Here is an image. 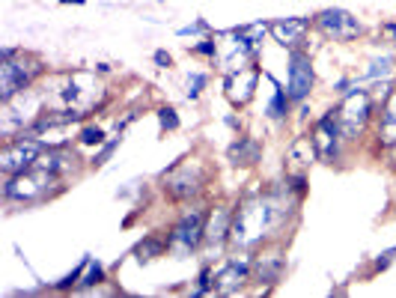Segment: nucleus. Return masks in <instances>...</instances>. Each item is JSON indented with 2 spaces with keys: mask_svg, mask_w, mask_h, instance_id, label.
Returning <instances> with one entry per match:
<instances>
[{
  "mask_svg": "<svg viewBox=\"0 0 396 298\" xmlns=\"http://www.w3.org/2000/svg\"><path fill=\"white\" fill-rule=\"evenodd\" d=\"M63 182L66 179L51 173L45 167H30L18 176H6L3 182V200L9 203H39L48 200V197L63 191Z\"/></svg>",
  "mask_w": 396,
  "mask_h": 298,
  "instance_id": "f03ea898",
  "label": "nucleus"
},
{
  "mask_svg": "<svg viewBox=\"0 0 396 298\" xmlns=\"http://www.w3.org/2000/svg\"><path fill=\"white\" fill-rule=\"evenodd\" d=\"M120 143H122V138L104 140L102 147H98V152H96V156H93V161H89V164H93V167H104L107 161H111V156H113V152H116V147H120Z\"/></svg>",
  "mask_w": 396,
  "mask_h": 298,
  "instance_id": "4be33fe9",
  "label": "nucleus"
},
{
  "mask_svg": "<svg viewBox=\"0 0 396 298\" xmlns=\"http://www.w3.org/2000/svg\"><path fill=\"white\" fill-rule=\"evenodd\" d=\"M45 75V60L24 48L0 51V102L15 98L21 89L33 87L36 78Z\"/></svg>",
  "mask_w": 396,
  "mask_h": 298,
  "instance_id": "f257e3e1",
  "label": "nucleus"
},
{
  "mask_svg": "<svg viewBox=\"0 0 396 298\" xmlns=\"http://www.w3.org/2000/svg\"><path fill=\"white\" fill-rule=\"evenodd\" d=\"M232 33H239V36H245V39L254 45V48H259V42L265 39V33H268V21H254V24H239V27H232Z\"/></svg>",
  "mask_w": 396,
  "mask_h": 298,
  "instance_id": "412c9836",
  "label": "nucleus"
},
{
  "mask_svg": "<svg viewBox=\"0 0 396 298\" xmlns=\"http://www.w3.org/2000/svg\"><path fill=\"white\" fill-rule=\"evenodd\" d=\"M42 149L45 143L39 138H33V134H18V138L6 140L3 149H0V170H3V176H18L24 170L36 167Z\"/></svg>",
  "mask_w": 396,
  "mask_h": 298,
  "instance_id": "20e7f679",
  "label": "nucleus"
},
{
  "mask_svg": "<svg viewBox=\"0 0 396 298\" xmlns=\"http://www.w3.org/2000/svg\"><path fill=\"white\" fill-rule=\"evenodd\" d=\"M319 161V152H316V143L307 134H298L292 138V143L286 147V158H283V167H286V176H307L310 167Z\"/></svg>",
  "mask_w": 396,
  "mask_h": 298,
  "instance_id": "f8f14e48",
  "label": "nucleus"
},
{
  "mask_svg": "<svg viewBox=\"0 0 396 298\" xmlns=\"http://www.w3.org/2000/svg\"><path fill=\"white\" fill-rule=\"evenodd\" d=\"M194 33H212L209 21H206V18H200V21H194L191 27H182V30H179V36H194Z\"/></svg>",
  "mask_w": 396,
  "mask_h": 298,
  "instance_id": "bb28decb",
  "label": "nucleus"
},
{
  "mask_svg": "<svg viewBox=\"0 0 396 298\" xmlns=\"http://www.w3.org/2000/svg\"><path fill=\"white\" fill-rule=\"evenodd\" d=\"M313 84H316V72H313V60L304 48H292L289 51V84H286V93H289L292 102H304L310 96Z\"/></svg>",
  "mask_w": 396,
  "mask_h": 298,
  "instance_id": "9d476101",
  "label": "nucleus"
},
{
  "mask_svg": "<svg viewBox=\"0 0 396 298\" xmlns=\"http://www.w3.org/2000/svg\"><path fill=\"white\" fill-rule=\"evenodd\" d=\"M259 75H263V69H259L256 63H250V66L239 69V72H227V78H223V93H227L230 105L245 107L250 98L256 96Z\"/></svg>",
  "mask_w": 396,
  "mask_h": 298,
  "instance_id": "9b49d317",
  "label": "nucleus"
},
{
  "mask_svg": "<svg viewBox=\"0 0 396 298\" xmlns=\"http://www.w3.org/2000/svg\"><path fill=\"white\" fill-rule=\"evenodd\" d=\"M313 27L325 36V39L334 42H352L364 33V24L349 12V9H322V12L313 15Z\"/></svg>",
  "mask_w": 396,
  "mask_h": 298,
  "instance_id": "0eeeda50",
  "label": "nucleus"
},
{
  "mask_svg": "<svg viewBox=\"0 0 396 298\" xmlns=\"http://www.w3.org/2000/svg\"><path fill=\"white\" fill-rule=\"evenodd\" d=\"M158 123H161V131H176L179 129V114H176V107H158Z\"/></svg>",
  "mask_w": 396,
  "mask_h": 298,
  "instance_id": "b1692460",
  "label": "nucleus"
},
{
  "mask_svg": "<svg viewBox=\"0 0 396 298\" xmlns=\"http://www.w3.org/2000/svg\"><path fill=\"white\" fill-rule=\"evenodd\" d=\"M170 248V242L164 239H158V236H143V242L138 248H134V257H138V263H149V259H155L161 257L164 251Z\"/></svg>",
  "mask_w": 396,
  "mask_h": 298,
  "instance_id": "a211bd4d",
  "label": "nucleus"
},
{
  "mask_svg": "<svg viewBox=\"0 0 396 298\" xmlns=\"http://www.w3.org/2000/svg\"><path fill=\"white\" fill-rule=\"evenodd\" d=\"M152 60H155V66H158V69H173V54H167L164 48L155 51V57H152Z\"/></svg>",
  "mask_w": 396,
  "mask_h": 298,
  "instance_id": "c85d7f7f",
  "label": "nucleus"
},
{
  "mask_svg": "<svg viewBox=\"0 0 396 298\" xmlns=\"http://www.w3.org/2000/svg\"><path fill=\"white\" fill-rule=\"evenodd\" d=\"M313 27V18H301V15H292V18H277V21H268V33H272L274 42H280L283 48H301L304 36Z\"/></svg>",
  "mask_w": 396,
  "mask_h": 298,
  "instance_id": "ddd939ff",
  "label": "nucleus"
},
{
  "mask_svg": "<svg viewBox=\"0 0 396 298\" xmlns=\"http://www.w3.org/2000/svg\"><path fill=\"white\" fill-rule=\"evenodd\" d=\"M396 143V87L384 96L382 105V123H379V147L390 149Z\"/></svg>",
  "mask_w": 396,
  "mask_h": 298,
  "instance_id": "f3484780",
  "label": "nucleus"
},
{
  "mask_svg": "<svg viewBox=\"0 0 396 298\" xmlns=\"http://www.w3.org/2000/svg\"><path fill=\"white\" fill-rule=\"evenodd\" d=\"M191 54H197V57H209V60H214L221 54V45L214 42V39H200L197 45H191Z\"/></svg>",
  "mask_w": 396,
  "mask_h": 298,
  "instance_id": "393cba45",
  "label": "nucleus"
},
{
  "mask_svg": "<svg viewBox=\"0 0 396 298\" xmlns=\"http://www.w3.org/2000/svg\"><path fill=\"white\" fill-rule=\"evenodd\" d=\"M283 268H286V257H283V248L280 245L263 248L254 257V277H256L259 284L274 286L283 277Z\"/></svg>",
  "mask_w": 396,
  "mask_h": 298,
  "instance_id": "4468645a",
  "label": "nucleus"
},
{
  "mask_svg": "<svg viewBox=\"0 0 396 298\" xmlns=\"http://www.w3.org/2000/svg\"><path fill=\"white\" fill-rule=\"evenodd\" d=\"M250 277H254V259L239 257V251H236V257H230L218 272H212V290L221 292V295L239 292Z\"/></svg>",
  "mask_w": 396,
  "mask_h": 298,
  "instance_id": "1a4fd4ad",
  "label": "nucleus"
},
{
  "mask_svg": "<svg viewBox=\"0 0 396 298\" xmlns=\"http://www.w3.org/2000/svg\"><path fill=\"white\" fill-rule=\"evenodd\" d=\"M209 84V75H203V72H194L191 78H188V98H197L200 96V89Z\"/></svg>",
  "mask_w": 396,
  "mask_h": 298,
  "instance_id": "a878e982",
  "label": "nucleus"
},
{
  "mask_svg": "<svg viewBox=\"0 0 396 298\" xmlns=\"http://www.w3.org/2000/svg\"><path fill=\"white\" fill-rule=\"evenodd\" d=\"M230 227H232V209L218 203L206 218V245L221 248L223 242H230Z\"/></svg>",
  "mask_w": 396,
  "mask_h": 298,
  "instance_id": "2eb2a0df",
  "label": "nucleus"
},
{
  "mask_svg": "<svg viewBox=\"0 0 396 298\" xmlns=\"http://www.w3.org/2000/svg\"><path fill=\"white\" fill-rule=\"evenodd\" d=\"M313 143H316V152H319V161H325V164H334L340 158V143H343V125H340V111L337 107H331L328 114H322L316 125H313L310 131Z\"/></svg>",
  "mask_w": 396,
  "mask_h": 298,
  "instance_id": "6e6552de",
  "label": "nucleus"
},
{
  "mask_svg": "<svg viewBox=\"0 0 396 298\" xmlns=\"http://www.w3.org/2000/svg\"><path fill=\"white\" fill-rule=\"evenodd\" d=\"M340 111V125H343V138L346 140H358L366 129V123H370L373 116V96L370 89H349L346 98L337 105Z\"/></svg>",
  "mask_w": 396,
  "mask_h": 298,
  "instance_id": "39448f33",
  "label": "nucleus"
},
{
  "mask_svg": "<svg viewBox=\"0 0 396 298\" xmlns=\"http://www.w3.org/2000/svg\"><path fill=\"white\" fill-rule=\"evenodd\" d=\"M209 182V167L197 158H182L164 173V194L170 200H194Z\"/></svg>",
  "mask_w": 396,
  "mask_h": 298,
  "instance_id": "7ed1b4c3",
  "label": "nucleus"
},
{
  "mask_svg": "<svg viewBox=\"0 0 396 298\" xmlns=\"http://www.w3.org/2000/svg\"><path fill=\"white\" fill-rule=\"evenodd\" d=\"M60 3H75V6H80V3H84V0H60Z\"/></svg>",
  "mask_w": 396,
  "mask_h": 298,
  "instance_id": "2f4dec72",
  "label": "nucleus"
},
{
  "mask_svg": "<svg viewBox=\"0 0 396 298\" xmlns=\"http://www.w3.org/2000/svg\"><path fill=\"white\" fill-rule=\"evenodd\" d=\"M102 281H104V266L98 263V259H89L84 275H80V281H78V290H93V286H98Z\"/></svg>",
  "mask_w": 396,
  "mask_h": 298,
  "instance_id": "aec40b11",
  "label": "nucleus"
},
{
  "mask_svg": "<svg viewBox=\"0 0 396 298\" xmlns=\"http://www.w3.org/2000/svg\"><path fill=\"white\" fill-rule=\"evenodd\" d=\"M390 161H393V167H396V143L390 147Z\"/></svg>",
  "mask_w": 396,
  "mask_h": 298,
  "instance_id": "7c9ffc66",
  "label": "nucleus"
},
{
  "mask_svg": "<svg viewBox=\"0 0 396 298\" xmlns=\"http://www.w3.org/2000/svg\"><path fill=\"white\" fill-rule=\"evenodd\" d=\"M390 69H393V63L390 60H375L373 63V69L366 72V78H379V75H390Z\"/></svg>",
  "mask_w": 396,
  "mask_h": 298,
  "instance_id": "cd10ccee",
  "label": "nucleus"
},
{
  "mask_svg": "<svg viewBox=\"0 0 396 298\" xmlns=\"http://www.w3.org/2000/svg\"><path fill=\"white\" fill-rule=\"evenodd\" d=\"M384 30H388V33L393 36V39H396V21H390V24H384Z\"/></svg>",
  "mask_w": 396,
  "mask_h": 298,
  "instance_id": "c756f323",
  "label": "nucleus"
},
{
  "mask_svg": "<svg viewBox=\"0 0 396 298\" xmlns=\"http://www.w3.org/2000/svg\"><path fill=\"white\" fill-rule=\"evenodd\" d=\"M227 158L236 167H254L256 161L263 158V147H259V140H254V138H236L227 149Z\"/></svg>",
  "mask_w": 396,
  "mask_h": 298,
  "instance_id": "dca6fc26",
  "label": "nucleus"
},
{
  "mask_svg": "<svg viewBox=\"0 0 396 298\" xmlns=\"http://www.w3.org/2000/svg\"><path fill=\"white\" fill-rule=\"evenodd\" d=\"M78 140L84 143V147H102V143H104V129H102V125H87V129L78 131Z\"/></svg>",
  "mask_w": 396,
  "mask_h": 298,
  "instance_id": "5701e85b",
  "label": "nucleus"
},
{
  "mask_svg": "<svg viewBox=\"0 0 396 298\" xmlns=\"http://www.w3.org/2000/svg\"><path fill=\"white\" fill-rule=\"evenodd\" d=\"M272 84H274V96H272V102H268V116H272V120H286V114H289V93H286V89L277 84V81L272 78Z\"/></svg>",
  "mask_w": 396,
  "mask_h": 298,
  "instance_id": "6ab92c4d",
  "label": "nucleus"
},
{
  "mask_svg": "<svg viewBox=\"0 0 396 298\" xmlns=\"http://www.w3.org/2000/svg\"><path fill=\"white\" fill-rule=\"evenodd\" d=\"M206 218H209V212L206 209H185L182 218L173 224V230H170V248H179L182 254H191L206 242Z\"/></svg>",
  "mask_w": 396,
  "mask_h": 298,
  "instance_id": "423d86ee",
  "label": "nucleus"
}]
</instances>
